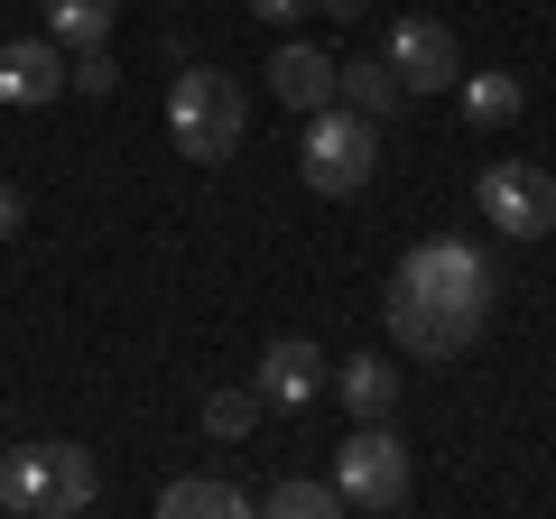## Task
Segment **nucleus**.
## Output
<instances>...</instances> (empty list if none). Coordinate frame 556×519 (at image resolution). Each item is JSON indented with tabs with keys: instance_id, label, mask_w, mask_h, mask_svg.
I'll use <instances>...</instances> for the list:
<instances>
[{
	"instance_id": "nucleus-1",
	"label": "nucleus",
	"mask_w": 556,
	"mask_h": 519,
	"mask_svg": "<svg viewBox=\"0 0 556 519\" xmlns=\"http://www.w3.org/2000/svg\"><path fill=\"white\" fill-rule=\"evenodd\" d=\"M492 298H501V269H492V251H473V241L445 232V241L399 251V269H390V334H399V353L445 362V353H464V343H482Z\"/></svg>"
},
{
	"instance_id": "nucleus-2",
	"label": "nucleus",
	"mask_w": 556,
	"mask_h": 519,
	"mask_svg": "<svg viewBox=\"0 0 556 519\" xmlns=\"http://www.w3.org/2000/svg\"><path fill=\"white\" fill-rule=\"evenodd\" d=\"M102 501V473L84 445L65 436H38V445H10L0 455V510H20V519H75Z\"/></svg>"
},
{
	"instance_id": "nucleus-3",
	"label": "nucleus",
	"mask_w": 556,
	"mask_h": 519,
	"mask_svg": "<svg viewBox=\"0 0 556 519\" xmlns=\"http://www.w3.org/2000/svg\"><path fill=\"white\" fill-rule=\"evenodd\" d=\"M241 130H251V102H241V84L214 75V65H186L177 93H167V140H177V159L223 167V159L241 149Z\"/></svg>"
},
{
	"instance_id": "nucleus-4",
	"label": "nucleus",
	"mask_w": 556,
	"mask_h": 519,
	"mask_svg": "<svg viewBox=\"0 0 556 519\" xmlns=\"http://www.w3.org/2000/svg\"><path fill=\"white\" fill-rule=\"evenodd\" d=\"M298 177L316 186V195H362V186L380 177V121L343 112V102L306 112V130H298Z\"/></svg>"
},
{
	"instance_id": "nucleus-5",
	"label": "nucleus",
	"mask_w": 556,
	"mask_h": 519,
	"mask_svg": "<svg viewBox=\"0 0 556 519\" xmlns=\"http://www.w3.org/2000/svg\"><path fill=\"white\" fill-rule=\"evenodd\" d=\"M334 492H343V510H399V501H408V445H399L390 418H362L353 436H343Z\"/></svg>"
},
{
	"instance_id": "nucleus-6",
	"label": "nucleus",
	"mask_w": 556,
	"mask_h": 519,
	"mask_svg": "<svg viewBox=\"0 0 556 519\" xmlns=\"http://www.w3.org/2000/svg\"><path fill=\"white\" fill-rule=\"evenodd\" d=\"M473 204H482V223L510 232V241H547L556 232V177L538 159H492L473 177Z\"/></svg>"
},
{
	"instance_id": "nucleus-7",
	"label": "nucleus",
	"mask_w": 556,
	"mask_h": 519,
	"mask_svg": "<svg viewBox=\"0 0 556 519\" xmlns=\"http://www.w3.org/2000/svg\"><path fill=\"white\" fill-rule=\"evenodd\" d=\"M380 65L399 75V93H455V75H464V47H455V28L445 20H399L390 28V47H380Z\"/></svg>"
},
{
	"instance_id": "nucleus-8",
	"label": "nucleus",
	"mask_w": 556,
	"mask_h": 519,
	"mask_svg": "<svg viewBox=\"0 0 556 519\" xmlns=\"http://www.w3.org/2000/svg\"><path fill=\"white\" fill-rule=\"evenodd\" d=\"M65 93V47L47 38H10L0 47V102H10V112H38V102H56Z\"/></svg>"
},
{
	"instance_id": "nucleus-9",
	"label": "nucleus",
	"mask_w": 556,
	"mask_h": 519,
	"mask_svg": "<svg viewBox=\"0 0 556 519\" xmlns=\"http://www.w3.org/2000/svg\"><path fill=\"white\" fill-rule=\"evenodd\" d=\"M251 380H260V400H269V408H316V390H325L334 371H325V353H316L306 334H278L269 353H260Z\"/></svg>"
},
{
	"instance_id": "nucleus-10",
	"label": "nucleus",
	"mask_w": 556,
	"mask_h": 519,
	"mask_svg": "<svg viewBox=\"0 0 556 519\" xmlns=\"http://www.w3.org/2000/svg\"><path fill=\"white\" fill-rule=\"evenodd\" d=\"M334 65L343 56H325V47H306V38H288V47H278V56H269V93L278 102H288V112H325V102H334Z\"/></svg>"
},
{
	"instance_id": "nucleus-11",
	"label": "nucleus",
	"mask_w": 556,
	"mask_h": 519,
	"mask_svg": "<svg viewBox=\"0 0 556 519\" xmlns=\"http://www.w3.org/2000/svg\"><path fill=\"white\" fill-rule=\"evenodd\" d=\"M241 510H251V492L223 473H177L159 492V519H241Z\"/></svg>"
},
{
	"instance_id": "nucleus-12",
	"label": "nucleus",
	"mask_w": 556,
	"mask_h": 519,
	"mask_svg": "<svg viewBox=\"0 0 556 519\" xmlns=\"http://www.w3.org/2000/svg\"><path fill=\"white\" fill-rule=\"evenodd\" d=\"M334 102H343V112H362V121H390L408 93H399V75L380 56H353V65H334Z\"/></svg>"
},
{
	"instance_id": "nucleus-13",
	"label": "nucleus",
	"mask_w": 556,
	"mask_h": 519,
	"mask_svg": "<svg viewBox=\"0 0 556 519\" xmlns=\"http://www.w3.org/2000/svg\"><path fill=\"white\" fill-rule=\"evenodd\" d=\"M325 390H334L353 418H390V408H399V380H390V362H380V353H353L334 380H325Z\"/></svg>"
},
{
	"instance_id": "nucleus-14",
	"label": "nucleus",
	"mask_w": 556,
	"mask_h": 519,
	"mask_svg": "<svg viewBox=\"0 0 556 519\" xmlns=\"http://www.w3.org/2000/svg\"><path fill=\"white\" fill-rule=\"evenodd\" d=\"M38 10H47V38L75 47V56L84 47H112V20H121V0H38Z\"/></svg>"
},
{
	"instance_id": "nucleus-15",
	"label": "nucleus",
	"mask_w": 556,
	"mask_h": 519,
	"mask_svg": "<svg viewBox=\"0 0 556 519\" xmlns=\"http://www.w3.org/2000/svg\"><path fill=\"white\" fill-rule=\"evenodd\" d=\"M251 510H269V519H334L343 492H334V473H288V482H269Z\"/></svg>"
},
{
	"instance_id": "nucleus-16",
	"label": "nucleus",
	"mask_w": 556,
	"mask_h": 519,
	"mask_svg": "<svg viewBox=\"0 0 556 519\" xmlns=\"http://www.w3.org/2000/svg\"><path fill=\"white\" fill-rule=\"evenodd\" d=\"M455 93H464V121H482V130H510L519 121V75H501V65H482V75H455Z\"/></svg>"
},
{
	"instance_id": "nucleus-17",
	"label": "nucleus",
	"mask_w": 556,
	"mask_h": 519,
	"mask_svg": "<svg viewBox=\"0 0 556 519\" xmlns=\"http://www.w3.org/2000/svg\"><path fill=\"white\" fill-rule=\"evenodd\" d=\"M260 408H269L260 390H214V400H204V436H251Z\"/></svg>"
},
{
	"instance_id": "nucleus-18",
	"label": "nucleus",
	"mask_w": 556,
	"mask_h": 519,
	"mask_svg": "<svg viewBox=\"0 0 556 519\" xmlns=\"http://www.w3.org/2000/svg\"><path fill=\"white\" fill-rule=\"evenodd\" d=\"M121 84V65H112V47H84L75 65H65V93H84V102H102Z\"/></svg>"
},
{
	"instance_id": "nucleus-19",
	"label": "nucleus",
	"mask_w": 556,
	"mask_h": 519,
	"mask_svg": "<svg viewBox=\"0 0 556 519\" xmlns=\"http://www.w3.org/2000/svg\"><path fill=\"white\" fill-rule=\"evenodd\" d=\"M241 10H251V20H269V28H298L316 0H241Z\"/></svg>"
},
{
	"instance_id": "nucleus-20",
	"label": "nucleus",
	"mask_w": 556,
	"mask_h": 519,
	"mask_svg": "<svg viewBox=\"0 0 556 519\" xmlns=\"http://www.w3.org/2000/svg\"><path fill=\"white\" fill-rule=\"evenodd\" d=\"M20 223H28V204H20V186H0V241H20Z\"/></svg>"
},
{
	"instance_id": "nucleus-21",
	"label": "nucleus",
	"mask_w": 556,
	"mask_h": 519,
	"mask_svg": "<svg viewBox=\"0 0 556 519\" xmlns=\"http://www.w3.org/2000/svg\"><path fill=\"white\" fill-rule=\"evenodd\" d=\"M325 20H371V0H316Z\"/></svg>"
}]
</instances>
